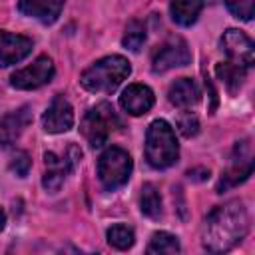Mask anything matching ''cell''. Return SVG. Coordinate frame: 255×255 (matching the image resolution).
<instances>
[{
  "instance_id": "obj_12",
  "label": "cell",
  "mask_w": 255,
  "mask_h": 255,
  "mask_svg": "<svg viewBox=\"0 0 255 255\" xmlns=\"http://www.w3.org/2000/svg\"><path fill=\"white\" fill-rule=\"evenodd\" d=\"M153 102H155L153 92L147 86H143V84H129L122 92V96H120V104H122V108L129 116H143V114H147L151 110Z\"/></svg>"
},
{
  "instance_id": "obj_25",
  "label": "cell",
  "mask_w": 255,
  "mask_h": 255,
  "mask_svg": "<svg viewBox=\"0 0 255 255\" xmlns=\"http://www.w3.org/2000/svg\"><path fill=\"white\" fill-rule=\"evenodd\" d=\"M30 165H32V159H30V155H28L26 151H16L14 157H12V161H10V169H12L18 177L28 175Z\"/></svg>"
},
{
  "instance_id": "obj_18",
  "label": "cell",
  "mask_w": 255,
  "mask_h": 255,
  "mask_svg": "<svg viewBox=\"0 0 255 255\" xmlns=\"http://www.w3.org/2000/svg\"><path fill=\"white\" fill-rule=\"evenodd\" d=\"M215 74L223 82V86L227 88L229 94H235L245 80V68L233 64V62H219L215 66Z\"/></svg>"
},
{
  "instance_id": "obj_19",
  "label": "cell",
  "mask_w": 255,
  "mask_h": 255,
  "mask_svg": "<svg viewBox=\"0 0 255 255\" xmlns=\"http://www.w3.org/2000/svg\"><path fill=\"white\" fill-rule=\"evenodd\" d=\"M139 209L143 215L157 219L161 215V197L153 183H143L141 195H139Z\"/></svg>"
},
{
  "instance_id": "obj_23",
  "label": "cell",
  "mask_w": 255,
  "mask_h": 255,
  "mask_svg": "<svg viewBox=\"0 0 255 255\" xmlns=\"http://www.w3.org/2000/svg\"><path fill=\"white\" fill-rule=\"evenodd\" d=\"M229 12L239 20H251L255 12V0H225Z\"/></svg>"
},
{
  "instance_id": "obj_2",
  "label": "cell",
  "mask_w": 255,
  "mask_h": 255,
  "mask_svg": "<svg viewBox=\"0 0 255 255\" xmlns=\"http://www.w3.org/2000/svg\"><path fill=\"white\" fill-rule=\"evenodd\" d=\"M131 74V66L128 58L120 54H112L96 60L90 68H86L80 76V84L88 92H114L128 76Z\"/></svg>"
},
{
  "instance_id": "obj_8",
  "label": "cell",
  "mask_w": 255,
  "mask_h": 255,
  "mask_svg": "<svg viewBox=\"0 0 255 255\" xmlns=\"http://www.w3.org/2000/svg\"><path fill=\"white\" fill-rule=\"evenodd\" d=\"M221 46L225 50V54L229 56V60L241 68H251L253 62H255V48H253V42L251 38L237 30V28H229L223 32V38H221Z\"/></svg>"
},
{
  "instance_id": "obj_9",
  "label": "cell",
  "mask_w": 255,
  "mask_h": 255,
  "mask_svg": "<svg viewBox=\"0 0 255 255\" xmlns=\"http://www.w3.org/2000/svg\"><path fill=\"white\" fill-rule=\"evenodd\" d=\"M235 153H237V155L233 157L229 169H227V171L221 175V179H219V185H217V191H219V193H223L225 189H229V187H233V185L245 181V179L251 175V171H253V159H251V153H249V143H247V141L237 143Z\"/></svg>"
},
{
  "instance_id": "obj_22",
  "label": "cell",
  "mask_w": 255,
  "mask_h": 255,
  "mask_svg": "<svg viewBox=\"0 0 255 255\" xmlns=\"http://www.w3.org/2000/svg\"><path fill=\"white\" fill-rule=\"evenodd\" d=\"M143 42H145V28H143V24L137 22V20H131V22L128 24V28H126V34H124V38H122V44H124L128 50L137 52V50L143 46Z\"/></svg>"
},
{
  "instance_id": "obj_20",
  "label": "cell",
  "mask_w": 255,
  "mask_h": 255,
  "mask_svg": "<svg viewBox=\"0 0 255 255\" xmlns=\"http://www.w3.org/2000/svg\"><path fill=\"white\" fill-rule=\"evenodd\" d=\"M147 253H155V255H173L179 253V241L175 235L167 233V231H155L149 239L147 245Z\"/></svg>"
},
{
  "instance_id": "obj_13",
  "label": "cell",
  "mask_w": 255,
  "mask_h": 255,
  "mask_svg": "<svg viewBox=\"0 0 255 255\" xmlns=\"http://www.w3.org/2000/svg\"><path fill=\"white\" fill-rule=\"evenodd\" d=\"M30 122H32V114L26 106L6 114L4 118H0V145L10 147L20 137V133L24 131V128Z\"/></svg>"
},
{
  "instance_id": "obj_24",
  "label": "cell",
  "mask_w": 255,
  "mask_h": 255,
  "mask_svg": "<svg viewBox=\"0 0 255 255\" xmlns=\"http://www.w3.org/2000/svg\"><path fill=\"white\" fill-rule=\"evenodd\" d=\"M177 128H179L181 135L193 137V135L199 131V122H197V118H195L191 112H189V114H181V116L177 118Z\"/></svg>"
},
{
  "instance_id": "obj_27",
  "label": "cell",
  "mask_w": 255,
  "mask_h": 255,
  "mask_svg": "<svg viewBox=\"0 0 255 255\" xmlns=\"http://www.w3.org/2000/svg\"><path fill=\"white\" fill-rule=\"evenodd\" d=\"M4 225H6V213L0 209V231L4 229Z\"/></svg>"
},
{
  "instance_id": "obj_5",
  "label": "cell",
  "mask_w": 255,
  "mask_h": 255,
  "mask_svg": "<svg viewBox=\"0 0 255 255\" xmlns=\"http://www.w3.org/2000/svg\"><path fill=\"white\" fill-rule=\"evenodd\" d=\"M131 167L133 163H131L129 153L118 145H112L100 155L98 177L106 189H118L129 179Z\"/></svg>"
},
{
  "instance_id": "obj_3",
  "label": "cell",
  "mask_w": 255,
  "mask_h": 255,
  "mask_svg": "<svg viewBox=\"0 0 255 255\" xmlns=\"http://www.w3.org/2000/svg\"><path fill=\"white\" fill-rule=\"evenodd\" d=\"M179 157V145L173 128L165 120H153L145 133V159L155 169L173 165Z\"/></svg>"
},
{
  "instance_id": "obj_16",
  "label": "cell",
  "mask_w": 255,
  "mask_h": 255,
  "mask_svg": "<svg viewBox=\"0 0 255 255\" xmlns=\"http://www.w3.org/2000/svg\"><path fill=\"white\" fill-rule=\"evenodd\" d=\"M167 98L173 106L177 108H191L193 104H197L199 100V90L195 86L193 80L189 78H179L175 80L171 86H169V92H167Z\"/></svg>"
},
{
  "instance_id": "obj_11",
  "label": "cell",
  "mask_w": 255,
  "mask_h": 255,
  "mask_svg": "<svg viewBox=\"0 0 255 255\" xmlns=\"http://www.w3.org/2000/svg\"><path fill=\"white\" fill-rule=\"evenodd\" d=\"M30 52H32V40L28 36L0 30V68L24 60Z\"/></svg>"
},
{
  "instance_id": "obj_14",
  "label": "cell",
  "mask_w": 255,
  "mask_h": 255,
  "mask_svg": "<svg viewBox=\"0 0 255 255\" xmlns=\"http://www.w3.org/2000/svg\"><path fill=\"white\" fill-rule=\"evenodd\" d=\"M18 8L42 24H54L64 8V0H18Z\"/></svg>"
},
{
  "instance_id": "obj_4",
  "label": "cell",
  "mask_w": 255,
  "mask_h": 255,
  "mask_svg": "<svg viewBox=\"0 0 255 255\" xmlns=\"http://www.w3.org/2000/svg\"><path fill=\"white\" fill-rule=\"evenodd\" d=\"M122 128V120L118 118L112 104L102 102L94 108H90L82 120V135L90 143V147H102L114 129Z\"/></svg>"
},
{
  "instance_id": "obj_10",
  "label": "cell",
  "mask_w": 255,
  "mask_h": 255,
  "mask_svg": "<svg viewBox=\"0 0 255 255\" xmlns=\"http://www.w3.org/2000/svg\"><path fill=\"white\" fill-rule=\"evenodd\" d=\"M42 126L48 133H64L74 126V110L64 96H56L42 116Z\"/></svg>"
},
{
  "instance_id": "obj_15",
  "label": "cell",
  "mask_w": 255,
  "mask_h": 255,
  "mask_svg": "<svg viewBox=\"0 0 255 255\" xmlns=\"http://www.w3.org/2000/svg\"><path fill=\"white\" fill-rule=\"evenodd\" d=\"M44 161H46V173L42 177V185L46 191H58L66 179V171L70 169L64 157H58L54 151H46L44 153Z\"/></svg>"
},
{
  "instance_id": "obj_21",
  "label": "cell",
  "mask_w": 255,
  "mask_h": 255,
  "mask_svg": "<svg viewBox=\"0 0 255 255\" xmlns=\"http://www.w3.org/2000/svg\"><path fill=\"white\" fill-rule=\"evenodd\" d=\"M108 237V243L120 251L124 249H129L133 245V231L128 227V225H112L106 233Z\"/></svg>"
},
{
  "instance_id": "obj_7",
  "label": "cell",
  "mask_w": 255,
  "mask_h": 255,
  "mask_svg": "<svg viewBox=\"0 0 255 255\" xmlns=\"http://www.w3.org/2000/svg\"><path fill=\"white\" fill-rule=\"evenodd\" d=\"M189 60H191V54L187 50V44L181 38H171L153 52L151 70L155 74H163L171 68H179V66L189 64Z\"/></svg>"
},
{
  "instance_id": "obj_6",
  "label": "cell",
  "mask_w": 255,
  "mask_h": 255,
  "mask_svg": "<svg viewBox=\"0 0 255 255\" xmlns=\"http://www.w3.org/2000/svg\"><path fill=\"white\" fill-rule=\"evenodd\" d=\"M54 62L52 58L48 56H40L36 58L30 66L22 68V70H16L12 76H10V84L16 88V90H36L44 84H48L52 78H54Z\"/></svg>"
},
{
  "instance_id": "obj_1",
  "label": "cell",
  "mask_w": 255,
  "mask_h": 255,
  "mask_svg": "<svg viewBox=\"0 0 255 255\" xmlns=\"http://www.w3.org/2000/svg\"><path fill=\"white\" fill-rule=\"evenodd\" d=\"M247 229V209L239 199L217 205L203 223V247L211 253H225L245 237Z\"/></svg>"
},
{
  "instance_id": "obj_26",
  "label": "cell",
  "mask_w": 255,
  "mask_h": 255,
  "mask_svg": "<svg viewBox=\"0 0 255 255\" xmlns=\"http://www.w3.org/2000/svg\"><path fill=\"white\" fill-rule=\"evenodd\" d=\"M64 159H66L68 167H70V169H74V167H76V163L82 159V149H80L78 145H70V147H68V155H66Z\"/></svg>"
},
{
  "instance_id": "obj_17",
  "label": "cell",
  "mask_w": 255,
  "mask_h": 255,
  "mask_svg": "<svg viewBox=\"0 0 255 255\" xmlns=\"http://www.w3.org/2000/svg\"><path fill=\"white\" fill-rule=\"evenodd\" d=\"M201 8H203V0H171L169 4L171 18L179 26H191L201 14Z\"/></svg>"
}]
</instances>
